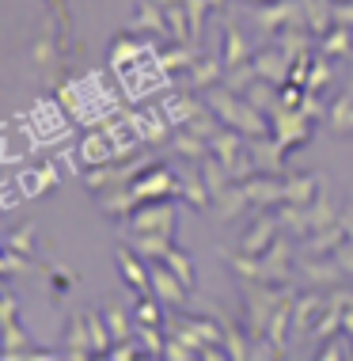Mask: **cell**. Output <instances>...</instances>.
I'll list each match as a JSON object with an SVG mask.
<instances>
[{
  "instance_id": "cell-3",
  "label": "cell",
  "mask_w": 353,
  "mask_h": 361,
  "mask_svg": "<svg viewBox=\"0 0 353 361\" xmlns=\"http://www.w3.org/2000/svg\"><path fill=\"white\" fill-rule=\"evenodd\" d=\"M130 228L133 232H175V206L168 198L163 202H144L130 213Z\"/></svg>"
},
{
  "instance_id": "cell-16",
  "label": "cell",
  "mask_w": 353,
  "mask_h": 361,
  "mask_svg": "<svg viewBox=\"0 0 353 361\" xmlns=\"http://www.w3.org/2000/svg\"><path fill=\"white\" fill-rule=\"evenodd\" d=\"M327 122H330V130H335V133H342V137H353V99H349L346 92L330 103Z\"/></svg>"
},
{
  "instance_id": "cell-34",
  "label": "cell",
  "mask_w": 353,
  "mask_h": 361,
  "mask_svg": "<svg viewBox=\"0 0 353 361\" xmlns=\"http://www.w3.org/2000/svg\"><path fill=\"white\" fill-rule=\"evenodd\" d=\"M50 281H54L57 293H68V289H73V281H76V274H73V270H65V267H50Z\"/></svg>"
},
{
  "instance_id": "cell-8",
  "label": "cell",
  "mask_w": 353,
  "mask_h": 361,
  "mask_svg": "<svg viewBox=\"0 0 353 361\" xmlns=\"http://www.w3.org/2000/svg\"><path fill=\"white\" fill-rule=\"evenodd\" d=\"M278 228H281V217H266V213H262V217L254 221V228L240 243L243 255H266L273 243H278Z\"/></svg>"
},
{
  "instance_id": "cell-12",
  "label": "cell",
  "mask_w": 353,
  "mask_h": 361,
  "mask_svg": "<svg viewBox=\"0 0 353 361\" xmlns=\"http://www.w3.org/2000/svg\"><path fill=\"white\" fill-rule=\"evenodd\" d=\"M65 354H68V357H87V354H95V346H92V331H87V312H76V316L68 319V331H65Z\"/></svg>"
},
{
  "instance_id": "cell-28",
  "label": "cell",
  "mask_w": 353,
  "mask_h": 361,
  "mask_svg": "<svg viewBox=\"0 0 353 361\" xmlns=\"http://www.w3.org/2000/svg\"><path fill=\"white\" fill-rule=\"evenodd\" d=\"M137 331H141V346H144V354L163 357V350H168V338L160 335V324H137Z\"/></svg>"
},
{
  "instance_id": "cell-21",
  "label": "cell",
  "mask_w": 353,
  "mask_h": 361,
  "mask_svg": "<svg viewBox=\"0 0 353 361\" xmlns=\"http://www.w3.org/2000/svg\"><path fill=\"white\" fill-rule=\"evenodd\" d=\"M130 126H133V133L141 141H152V145H160L163 137H168V126H163L156 114H133L130 118Z\"/></svg>"
},
{
  "instance_id": "cell-9",
  "label": "cell",
  "mask_w": 353,
  "mask_h": 361,
  "mask_svg": "<svg viewBox=\"0 0 353 361\" xmlns=\"http://www.w3.org/2000/svg\"><path fill=\"white\" fill-rule=\"evenodd\" d=\"M254 69H259L262 80L270 84H281L285 76H292V57L281 50V46H270V50L254 54Z\"/></svg>"
},
{
  "instance_id": "cell-5",
  "label": "cell",
  "mask_w": 353,
  "mask_h": 361,
  "mask_svg": "<svg viewBox=\"0 0 353 361\" xmlns=\"http://www.w3.org/2000/svg\"><path fill=\"white\" fill-rule=\"evenodd\" d=\"M149 270H152V293H156V297H160L168 308H179V312H182L190 286H186L179 274H175L168 262H156V267H149Z\"/></svg>"
},
{
  "instance_id": "cell-29",
  "label": "cell",
  "mask_w": 353,
  "mask_h": 361,
  "mask_svg": "<svg viewBox=\"0 0 353 361\" xmlns=\"http://www.w3.org/2000/svg\"><path fill=\"white\" fill-rule=\"evenodd\" d=\"M194 61H198V54H194V50H171V54L160 57V69H163V73H175V69L186 73Z\"/></svg>"
},
{
  "instance_id": "cell-10",
  "label": "cell",
  "mask_w": 353,
  "mask_h": 361,
  "mask_svg": "<svg viewBox=\"0 0 353 361\" xmlns=\"http://www.w3.org/2000/svg\"><path fill=\"white\" fill-rule=\"evenodd\" d=\"M224 61L217 57H198V61L186 69V87H194V92H209V87H217L224 80Z\"/></svg>"
},
{
  "instance_id": "cell-20",
  "label": "cell",
  "mask_w": 353,
  "mask_h": 361,
  "mask_svg": "<svg viewBox=\"0 0 353 361\" xmlns=\"http://www.w3.org/2000/svg\"><path fill=\"white\" fill-rule=\"evenodd\" d=\"M349 46H353V31L342 27V23H335L327 35H323V57H346Z\"/></svg>"
},
{
  "instance_id": "cell-17",
  "label": "cell",
  "mask_w": 353,
  "mask_h": 361,
  "mask_svg": "<svg viewBox=\"0 0 353 361\" xmlns=\"http://www.w3.org/2000/svg\"><path fill=\"white\" fill-rule=\"evenodd\" d=\"M133 247L144 259H163L171 251V236L168 232H133Z\"/></svg>"
},
{
  "instance_id": "cell-1",
  "label": "cell",
  "mask_w": 353,
  "mask_h": 361,
  "mask_svg": "<svg viewBox=\"0 0 353 361\" xmlns=\"http://www.w3.org/2000/svg\"><path fill=\"white\" fill-rule=\"evenodd\" d=\"M205 103L217 111V118H221L224 126L240 130L243 137H251V141H254V137H273V133H270V122L262 118V111L247 99V95H240V92H232V87L217 84V87H209Z\"/></svg>"
},
{
  "instance_id": "cell-14",
  "label": "cell",
  "mask_w": 353,
  "mask_h": 361,
  "mask_svg": "<svg viewBox=\"0 0 353 361\" xmlns=\"http://www.w3.org/2000/svg\"><path fill=\"white\" fill-rule=\"evenodd\" d=\"M221 61H224V69H240V65L251 61V50H247V42H243V35H240L235 23H224V54H221Z\"/></svg>"
},
{
  "instance_id": "cell-2",
  "label": "cell",
  "mask_w": 353,
  "mask_h": 361,
  "mask_svg": "<svg viewBox=\"0 0 353 361\" xmlns=\"http://www.w3.org/2000/svg\"><path fill=\"white\" fill-rule=\"evenodd\" d=\"M125 190H130V198L137 202V206H144V202H163V198L182 194V183H179V175L168 171V168H152V171L137 175Z\"/></svg>"
},
{
  "instance_id": "cell-23",
  "label": "cell",
  "mask_w": 353,
  "mask_h": 361,
  "mask_svg": "<svg viewBox=\"0 0 353 361\" xmlns=\"http://www.w3.org/2000/svg\"><path fill=\"white\" fill-rule=\"evenodd\" d=\"M163 16H168V31L175 42H182L186 31H190V12H186L182 0H171V4H163Z\"/></svg>"
},
{
  "instance_id": "cell-6",
  "label": "cell",
  "mask_w": 353,
  "mask_h": 361,
  "mask_svg": "<svg viewBox=\"0 0 353 361\" xmlns=\"http://www.w3.org/2000/svg\"><path fill=\"white\" fill-rule=\"evenodd\" d=\"M251 206H278L285 202V179H273V171H254L251 179H243Z\"/></svg>"
},
{
  "instance_id": "cell-15",
  "label": "cell",
  "mask_w": 353,
  "mask_h": 361,
  "mask_svg": "<svg viewBox=\"0 0 353 361\" xmlns=\"http://www.w3.org/2000/svg\"><path fill=\"white\" fill-rule=\"evenodd\" d=\"M319 308H323V297H319V293H308L304 300H297V305H292V331H297V335H304V331L316 327V312H319Z\"/></svg>"
},
{
  "instance_id": "cell-13",
  "label": "cell",
  "mask_w": 353,
  "mask_h": 361,
  "mask_svg": "<svg viewBox=\"0 0 353 361\" xmlns=\"http://www.w3.org/2000/svg\"><path fill=\"white\" fill-rule=\"evenodd\" d=\"M319 179L316 175H285V206H316Z\"/></svg>"
},
{
  "instance_id": "cell-36",
  "label": "cell",
  "mask_w": 353,
  "mask_h": 361,
  "mask_svg": "<svg viewBox=\"0 0 353 361\" xmlns=\"http://www.w3.org/2000/svg\"><path fill=\"white\" fill-rule=\"evenodd\" d=\"M266 4H273V0H266Z\"/></svg>"
},
{
  "instance_id": "cell-4",
  "label": "cell",
  "mask_w": 353,
  "mask_h": 361,
  "mask_svg": "<svg viewBox=\"0 0 353 361\" xmlns=\"http://www.w3.org/2000/svg\"><path fill=\"white\" fill-rule=\"evenodd\" d=\"M144 255H133L130 247H118L114 251V262H118V274L125 278V286L133 289V297H149L152 293V270L141 262Z\"/></svg>"
},
{
  "instance_id": "cell-32",
  "label": "cell",
  "mask_w": 353,
  "mask_h": 361,
  "mask_svg": "<svg viewBox=\"0 0 353 361\" xmlns=\"http://www.w3.org/2000/svg\"><path fill=\"white\" fill-rule=\"evenodd\" d=\"M330 57H323L319 65H311L308 69V80H304V87H308V92H319V87H327L330 84Z\"/></svg>"
},
{
  "instance_id": "cell-18",
  "label": "cell",
  "mask_w": 353,
  "mask_h": 361,
  "mask_svg": "<svg viewBox=\"0 0 353 361\" xmlns=\"http://www.w3.org/2000/svg\"><path fill=\"white\" fill-rule=\"evenodd\" d=\"M175 152L179 156H186V160H205L209 156V141L202 137V133H194V130H182L175 133Z\"/></svg>"
},
{
  "instance_id": "cell-25",
  "label": "cell",
  "mask_w": 353,
  "mask_h": 361,
  "mask_svg": "<svg viewBox=\"0 0 353 361\" xmlns=\"http://www.w3.org/2000/svg\"><path fill=\"white\" fill-rule=\"evenodd\" d=\"M149 54H152L149 46H137V42H122V38H118V42H114V57H111V65H114V69H125V65L141 61V57H149Z\"/></svg>"
},
{
  "instance_id": "cell-31",
  "label": "cell",
  "mask_w": 353,
  "mask_h": 361,
  "mask_svg": "<svg viewBox=\"0 0 353 361\" xmlns=\"http://www.w3.org/2000/svg\"><path fill=\"white\" fill-rule=\"evenodd\" d=\"M8 247L31 255V251H35V224H19V232H12V236H8Z\"/></svg>"
},
{
  "instance_id": "cell-11",
  "label": "cell",
  "mask_w": 353,
  "mask_h": 361,
  "mask_svg": "<svg viewBox=\"0 0 353 361\" xmlns=\"http://www.w3.org/2000/svg\"><path fill=\"white\" fill-rule=\"evenodd\" d=\"M209 111V103H202L198 95H194V87H186V92H175L171 99H168V118L175 126H190L198 114Z\"/></svg>"
},
{
  "instance_id": "cell-19",
  "label": "cell",
  "mask_w": 353,
  "mask_h": 361,
  "mask_svg": "<svg viewBox=\"0 0 353 361\" xmlns=\"http://www.w3.org/2000/svg\"><path fill=\"white\" fill-rule=\"evenodd\" d=\"M103 316H106V327H111L114 343H125V338H133L137 319L130 316V312H122V305H106V308H103Z\"/></svg>"
},
{
  "instance_id": "cell-27",
  "label": "cell",
  "mask_w": 353,
  "mask_h": 361,
  "mask_svg": "<svg viewBox=\"0 0 353 361\" xmlns=\"http://www.w3.org/2000/svg\"><path fill=\"white\" fill-rule=\"evenodd\" d=\"M57 179H61V175H57V164H42V168H38V175L31 179V175H23V183H27V194H42V190H50V187H57Z\"/></svg>"
},
{
  "instance_id": "cell-35",
  "label": "cell",
  "mask_w": 353,
  "mask_h": 361,
  "mask_svg": "<svg viewBox=\"0 0 353 361\" xmlns=\"http://www.w3.org/2000/svg\"><path fill=\"white\" fill-rule=\"evenodd\" d=\"M330 4H353V0H330Z\"/></svg>"
},
{
  "instance_id": "cell-24",
  "label": "cell",
  "mask_w": 353,
  "mask_h": 361,
  "mask_svg": "<svg viewBox=\"0 0 353 361\" xmlns=\"http://www.w3.org/2000/svg\"><path fill=\"white\" fill-rule=\"evenodd\" d=\"M285 327H292V308L281 305V308L270 316V327H266V335H270V343H273V350H278V354H281V346H285Z\"/></svg>"
},
{
  "instance_id": "cell-33",
  "label": "cell",
  "mask_w": 353,
  "mask_h": 361,
  "mask_svg": "<svg viewBox=\"0 0 353 361\" xmlns=\"http://www.w3.org/2000/svg\"><path fill=\"white\" fill-rule=\"evenodd\" d=\"M224 350H228V357H247V343H240L232 319H224Z\"/></svg>"
},
{
  "instance_id": "cell-30",
  "label": "cell",
  "mask_w": 353,
  "mask_h": 361,
  "mask_svg": "<svg viewBox=\"0 0 353 361\" xmlns=\"http://www.w3.org/2000/svg\"><path fill=\"white\" fill-rule=\"evenodd\" d=\"M54 57H57V46L50 42V38H38V42L31 46V61L38 65V69H50V65H54Z\"/></svg>"
},
{
  "instance_id": "cell-22",
  "label": "cell",
  "mask_w": 353,
  "mask_h": 361,
  "mask_svg": "<svg viewBox=\"0 0 353 361\" xmlns=\"http://www.w3.org/2000/svg\"><path fill=\"white\" fill-rule=\"evenodd\" d=\"M87 331H92L95 354H111L114 335H111V327H106V316H103V312H87Z\"/></svg>"
},
{
  "instance_id": "cell-7",
  "label": "cell",
  "mask_w": 353,
  "mask_h": 361,
  "mask_svg": "<svg viewBox=\"0 0 353 361\" xmlns=\"http://www.w3.org/2000/svg\"><path fill=\"white\" fill-rule=\"evenodd\" d=\"M247 206H251V198H247V190H243V183H228L221 194H213V217H217L221 224L240 221Z\"/></svg>"
},
{
  "instance_id": "cell-26",
  "label": "cell",
  "mask_w": 353,
  "mask_h": 361,
  "mask_svg": "<svg viewBox=\"0 0 353 361\" xmlns=\"http://www.w3.org/2000/svg\"><path fill=\"white\" fill-rule=\"evenodd\" d=\"M163 262H168V267L175 270V274H179V278L186 281V286L194 289V281H198V278H194V262H190V255H186L182 247H175V243H171V251L163 255Z\"/></svg>"
}]
</instances>
